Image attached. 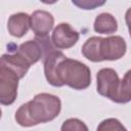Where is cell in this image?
I'll return each instance as SVG.
<instances>
[{
  "label": "cell",
  "instance_id": "obj_6",
  "mask_svg": "<svg viewBox=\"0 0 131 131\" xmlns=\"http://www.w3.org/2000/svg\"><path fill=\"white\" fill-rule=\"evenodd\" d=\"M79 37V33L69 24L61 23L54 28L51 35V43L57 49H68L78 42Z\"/></svg>",
  "mask_w": 131,
  "mask_h": 131
},
{
  "label": "cell",
  "instance_id": "obj_9",
  "mask_svg": "<svg viewBox=\"0 0 131 131\" xmlns=\"http://www.w3.org/2000/svg\"><path fill=\"white\" fill-rule=\"evenodd\" d=\"M93 29L99 34H113L118 30V23L114 15L107 12H102L96 16Z\"/></svg>",
  "mask_w": 131,
  "mask_h": 131
},
{
  "label": "cell",
  "instance_id": "obj_11",
  "mask_svg": "<svg viewBox=\"0 0 131 131\" xmlns=\"http://www.w3.org/2000/svg\"><path fill=\"white\" fill-rule=\"evenodd\" d=\"M60 131H89V130L87 125L83 121L77 118H70L62 123Z\"/></svg>",
  "mask_w": 131,
  "mask_h": 131
},
{
  "label": "cell",
  "instance_id": "obj_8",
  "mask_svg": "<svg viewBox=\"0 0 131 131\" xmlns=\"http://www.w3.org/2000/svg\"><path fill=\"white\" fill-rule=\"evenodd\" d=\"M7 29L11 36L21 38L30 29V15L25 12L11 14L7 21Z\"/></svg>",
  "mask_w": 131,
  "mask_h": 131
},
{
  "label": "cell",
  "instance_id": "obj_5",
  "mask_svg": "<svg viewBox=\"0 0 131 131\" xmlns=\"http://www.w3.org/2000/svg\"><path fill=\"white\" fill-rule=\"evenodd\" d=\"M19 77L4 66H0V103L12 104L17 96Z\"/></svg>",
  "mask_w": 131,
  "mask_h": 131
},
{
  "label": "cell",
  "instance_id": "obj_4",
  "mask_svg": "<svg viewBox=\"0 0 131 131\" xmlns=\"http://www.w3.org/2000/svg\"><path fill=\"white\" fill-rule=\"evenodd\" d=\"M96 90L101 95L117 103H127L131 99L130 71L120 80L112 68H103L96 74Z\"/></svg>",
  "mask_w": 131,
  "mask_h": 131
},
{
  "label": "cell",
  "instance_id": "obj_1",
  "mask_svg": "<svg viewBox=\"0 0 131 131\" xmlns=\"http://www.w3.org/2000/svg\"><path fill=\"white\" fill-rule=\"evenodd\" d=\"M43 60L45 78L54 87L68 85L75 90H83L91 84L90 69L77 59L68 58L59 50H51Z\"/></svg>",
  "mask_w": 131,
  "mask_h": 131
},
{
  "label": "cell",
  "instance_id": "obj_12",
  "mask_svg": "<svg viewBox=\"0 0 131 131\" xmlns=\"http://www.w3.org/2000/svg\"><path fill=\"white\" fill-rule=\"evenodd\" d=\"M73 4L77 5L82 9H94L97 6L103 5L104 1H96V0H80V1H72Z\"/></svg>",
  "mask_w": 131,
  "mask_h": 131
},
{
  "label": "cell",
  "instance_id": "obj_10",
  "mask_svg": "<svg viewBox=\"0 0 131 131\" xmlns=\"http://www.w3.org/2000/svg\"><path fill=\"white\" fill-rule=\"evenodd\" d=\"M96 131H127V129L118 119L108 118L99 123Z\"/></svg>",
  "mask_w": 131,
  "mask_h": 131
},
{
  "label": "cell",
  "instance_id": "obj_2",
  "mask_svg": "<svg viewBox=\"0 0 131 131\" xmlns=\"http://www.w3.org/2000/svg\"><path fill=\"white\" fill-rule=\"evenodd\" d=\"M60 99L49 93H39L21 104L15 113V121L23 127H32L54 120L60 113Z\"/></svg>",
  "mask_w": 131,
  "mask_h": 131
},
{
  "label": "cell",
  "instance_id": "obj_3",
  "mask_svg": "<svg viewBox=\"0 0 131 131\" xmlns=\"http://www.w3.org/2000/svg\"><path fill=\"white\" fill-rule=\"evenodd\" d=\"M127 45L121 36H111L106 38L91 37L82 46V54L88 60L99 62L103 60H117L126 53Z\"/></svg>",
  "mask_w": 131,
  "mask_h": 131
},
{
  "label": "cell",
  "instance_id": "obj_13",
  "mask_svg": "<svg viewBox=\"0 0 131 131\" xmlns=\"http://www.w3.org/2000/svg\"><path fill=\"white\" fill-rule=\"evenodd\" d=\"M1 116H2V112H1V108H0V119H1Z\"/></svg>",
  "mask_w": 131,
  "mask_h": 131
},
{
  "label": "cell",
  "instance_id": "obj_7",
  "mask_svg": "<svg viewBox=\"0 0 131 131\" xmlns=\"http://www.w3.org/2000/svg\"><path fill=\"white\" fill-rule=\"evenodd\" d=\"M53 25L54 18L46 10H35L30 15V28L36 37H47Z\"/></svg>",
  "mask_w": 131,
  "mask_h": 131
}]
</instances>
